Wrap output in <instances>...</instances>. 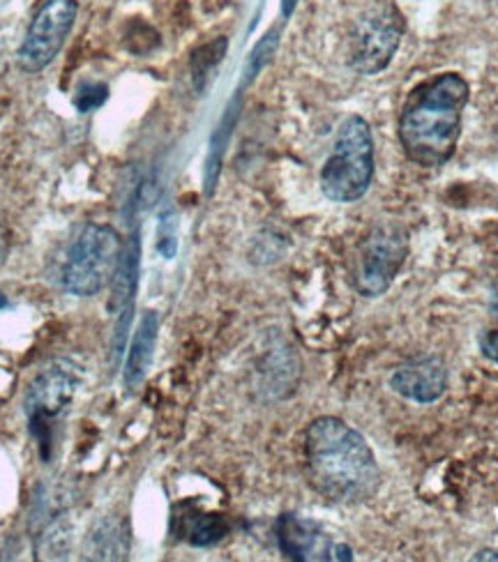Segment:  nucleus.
Returning <instances> with one entry per match:
<instances>
[{
    "instance_id": "ddd939ff",
    "label": "nucleus",
    "mask_w": 498,
    "mask_h": 562,
    "mask_svg": "<svg viewBox=\"0 0 498 562\" xmlns=\"http://www.w3.org/2000/svg\"><path fill=\"white\" fill-rule=\"evenodd\" d=\"M224 52H226V40L220 37L215 42L201 46V49L195 54V58H192V72H195V81H197L199 88L203 86V79L212 72V67H215L222 60Z\"/></svg>"
},
{
    "instance_id": "9d476101",
    "label": "nucleus",
    "mask_w": 498,
    "mask_h": 562,
    "mask_svg": "<svg viewBox=\"0 0 498 562\" xmlns=\"http://www.w3.org/2000/svg\"><path fill=\"white\" fill-rule=\"evenodd\" d=\"M390 387L409 402L432 404L443 396L447 373L439 358H416L392 371Z\"/></svg>"
},
{
    "instance_id": "6e6552de",
    "label": "nucleus",
    "mask_w": 498,
    "mask_h": 562,
    "mask_svg": "<svg viewBox=\"0 0 498 562\" xmlns=\"http://www.w3.org/2000/svg\"><path fill=\"white\" fill-rule=\"evenodd\" d=\"M77 0H46L37 10L31 29L19 49V67L37 75L65 46L77 19Z\"/></svg>"
},
{
    "instance_id": "9b49d317",
    "label": "nucleus",
    "mask_w": 498,
    "mask_h": 562,
    "mask_svg": "<svg viewBox=\"0 0 498 562\" xmlns=\"http://www.w3.org/2000/svg\"><path fill=\"white\" fill-rule=\"evenodd\" d=\"M157 330H159V318L155 312H146L144 318L139 323V330L134 335L130 356L125 362V385L128 390H136L141 381L146 379V371L153 362V350L157 344Z\"/></svg>"
},
{
    "instance_id": "2eb2a0df",
    "label": "nucleus",
    "mask_w": 498,
    "mask_h": 562,
    "mask_svg": "<svg viewBox=\"0 0 498 562\" xmlns=\"http://www.w3.org/2000/svg\"><path fill=\"white\" fill-rule=\"evenodd\" d=\"M275 46H277V31H273V33H268L264 40H261L258 44H256V49L252 52V58H250V63H247V81H252L258 72H261V67H264L268 60H270V56H273V52H275Z\"/></svg>"
},
{
    "instance_id": "20e7f679",
    "label": "nucleus",
    "mask_w": 498,
    "mask_h": 562,
    "mask_svg": "<svg viewBox=\"0 0 498 562\" xmlns=\"http://www.w3.org/2000/svg\"><path fill=\"white\" fill-rule=\"evenodd\" d=\"M123 259V240L113 226L86 224L73 240L63 263V286L73 295H98L115 277Z\"/></svg>"
},
{
    "instance_id": "6ab92c4d",
    "label": "nucleus",
    "mask_w": 498,
    "mask_h": 562,
    "mask_svg": "<svg viewBox=\"0 0 498 562\" xmlns=\"http://www.w3.org/2000/svg\"><path fill=\"white\" fill-rule=\"evenodd\" d=\"M476 560H498V551H480Z\"/></svg>"
},
{
    "instance_id": "39448f33",
    "label": "nucleus",
    "mask_w": 498,
    "mask_h": 562,
    "mask_svg": "<svg viewBox=\"0 0 498 562\" xmlns=\"http://www.w3.org/2000/svg\"><path fill=\"white\" fill-rule=\"evenodd\" d=\"M409 256V231L397 222L369 228L353 256V286L365 297L384 295Z\"/></svg>"
},
{
    "instance_id": "a211bd4d",
    "label": "nucleus",
    "mask_w": 498,
    "mask_h": 562,
    "mask_svg": "<svg viewBox=\"0 0 498 562\" xmlns=\"http://www.w3.org/2000/svg\"><path fill=\"white\" fill-rule=\"evenodd\" d=\"M491 312L498 318V279H496V284H494V291H491Z\"/></svg>"
},
{
    "instance_id": "4468645a",
    "label": "nucleus",
    "mask_w": 498,
    "mask_h": 562,
    "mask_svg": "<svg viewBox=\"0 0 498 562\" xmlns=\"http://www.w3.org/2000/svg\"><path fill=\"white\" fill-rule=\"evenodd\" d=\"M109 98V88L104 83H84L77 92L75 104L81 113H88L92 109H100Z\"/></svg>"
},
{
    "instance_id": "dca6fc26",
    "label": "nucleus",
    "mask_w": 498,
    "mask_h": 562,
    "mask_svg": "<svg viewBox=\"0 0 498 562\" xmlns=\"http://www.w3.org/2000/svg\"><path fill=\"white\" fill-rule=\"evenodd\" d=\"M480 348H483V353H485L489 360L498 362V333H496V330L485 333V335L480 337Z\"/></svg>"
},
{
    "instance_id": "0eeeda50",
    "label": "nucleus",
    "mask_w": 498,
    "mask_h": 562,
    "mask_svg": "<svg viewBox=\"0 0 498 562\" xmlns=\"http://www.w3.org/2000/svg\"><path fill=\"white\" fill-rule=\"evenodd\" d=\"M81 383V371L73 362L56 360L37 373L26 394V413L31 419V431L42 445L46 457L49 448V425L69 404H73L77 387Z\"/></svg>"
},
{
    "instance_id": "f257e3e1",
    "label": "nucleus",
    "mask_w": 498,
    "mask_h": 562,
    "mask_svg": "<svg viewBox=\"0 0 498 562\" xmlns=\"http://www.w3.org/2000/svg\"><path fill=\"white\" fill-rule=\"evenodd\" d=\"M305 465L310 484L330 503L361 505L381 486V468L367 440L337 417H321L307 429Z\"/></svg>"
},
{
    "instance_id": "f3484780",
    "label": "nucleus",
    "mask_w": 498,
    "mask_h": 562,
    "mask_svg": "<svg viewBox=\"0 0 498 562\" xmlns=\"http://www.w3.org/2000/svg\"><path fill=\"white\" fill-rule=\"evenodd\" d=\"M296 5H298V0H281V14L284 16H291Z\"/></svg>"
},
{
    "instance_id": "1a4fd4ad",
    "label": "nucleus",
    "mask_w": 498,
    "mask_h": 562,
    "mask_svg": "<svg viewBox=\"0 0 498 562\" xmlns=\"http://www.w3.org/2000/svg\"><path fill=\"white\" fill-rule=\"evenodd\" d=\"M277 542L284 553L300 562L353 560V551L346 544L332 542V537L319 524L300 519L296 514L279 517Z\"/></svg>"
},
{
    "instance_id": "7ed1b4c3",
    "label": "nucleus",
    "mask_w": 498,
    "mask_h": 562,
    "mask_svg": "<svg viewBox=\"0 0 498 562\" xmlns=\"http://www.w3.org/2000/svg\"><path fill=\"white\" fill-rule=\"evenodd\" d=\"M374 178V138L361 115L342 123L335 146L321 171V190L335 203H353L367 194Z\"/></svg>"
},
{
    "instance_id": "423d86ee",
    "label": "nucleus",
    "mask_w": 498,
    "mask_h": 562,
    "mask_svg": "<svg viewBox=\"0 0 498 562\" xmlns=\"http://www.w3.org/2000/svg\"><path fill=\"white\" fill-rule=\"evenodd\" d=\"M405 35V16L392 3L369 8L353 23L348 37V65L365 77H374L390 65Z\"/></svg>"
},
{
    "instance_id": "aec40b11",
    "label": "nucleus",
    "mask_w": 498,
    "mask_h": 562,
    "mask_svg": "<svg viewBox=\"0 0 498 562\" xmlns=\"http://www.w3.org/2000/svg\"><path fill=\"white\" fill-rule=\"evenodd\" d=\"M5 304H8V302H5V297H3V295H0V310H3V307H5Z\"/></svg>"
},
{
    "instance_id": "f03ea898",
    "label": "nucleus",
    "mask_w": 498,
    "mask_h": 562,
    "mask_svg": "<svg viewBox=\"0 0 498 562\" xmlns=\"http://www.w3.org/2000/svg\"><path fill=\"white\" fill-rule=\"evenodd\" d=\"M468 83L455 75H439L409 92L399 115V138L407 157L424 169H436L455 155Z\"/></svg>"
},
{
    "instance_id": "f8f14e48",
    "label": "nucleus",
    "mask_w": 498,
    "mask_h": 562,
    "mask_svg": "<svg viewBox=\"0 0 498 562\" xmlns=\"http://www.w3.org/2000/svg\"><path fill=\"white\" fill-rule=\"evenodd\" d=\"M229 532V524L220 514H201V517L187 530L189 542L195 547H210L220 542L222 537Z\"/></svg>"
}]
</instances>
